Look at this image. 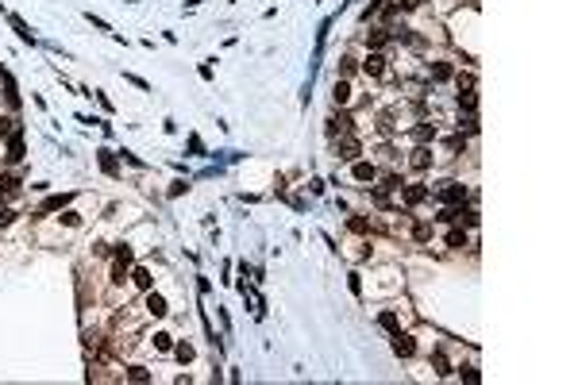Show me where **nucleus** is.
<instances>
[{
    "instance_id": "f257e3e1",
    "label": "nucleus",
    "mask_w": 578,
    "mask_h": 385,
    "mask_svg": "<svg viewBox=\"0 0 578 385\" xmlns=\"http://www.w3.org/2000/svg\"><path fill=\"white\" fill-rule=\"evenodd\" d=\"M462 196H466V189H462L459 181H443V185H439V200L455 204V200H462Z\"/></svg>"
},
{
    "instance_id": "f03ea898",
    "label": "nucleus",
    "mask_w": 578,
    "mask_h": 385,
    "mask_svg": "<svg viewBox=\"0 0 578 385\" xmlns=\"http://www.w3.org/2000/svg\"><path fill=\"white\" fill-rule=\"evenodd\" d=\"M362 70H366V77H382L386 74V58L382 54H370V58L362 62Z\"/></svg>"
},
{
    "instance_id": "7ed1b4c3",
    "label": "nucleus",
    "mask_w": 578,
    "mask_h": 385,
    "mask_svg": "<svg viewBox=\"0 0 578 385\" xmlns=\"http://www.w3.org/2000/svg\"><path fill=\"white\" fill-rule=\"evenodd\" d=\"M146 312H150V316H166V312H170V308H166V296L146 293Z\"/></svg>"
},
{
    "instance_id": "20e7f679",
    "label": "nucleus",
    "mask_w": 578,
    "mask_h": 385,
    "mask_svg": "<svg viewBox=\"0 0 578 385\" xmlns=\"http://www.w3.org/2000/svg\"><path fill=\"white\" fill-rule=\"evenodd\" d=\"M339 158H343V162H355V158H359V143H355V139H343V143H339Z\"/></svg>"
},
{
    "instance_id": "39448f33",
    "label": "nucleus",
    "mask_w": 578,
    "mask_h": 385,
    "mask_svg": "<svg viewBox=\"0 0 578 385\" xmlns=\"http://www.w3.org/2000/svg\"><path fill=\"white\" fill-rule=\"evenodd\" d=\"M393 351H397V355H405V358H409V355H413V351H417V347H413V339H409V335H401V331H397V335H393Z\"/></svg>"
},
{
    "instance_id": "423d86ee",
    "label": "nucleus",
    "mask_w": 578,
    "mask_h": 385,
    "mask_svg": "<svg viewBox=\"0 0 578 385\" xmlns=\"http://www.w3.org/2000/svg\"><path fill=\"white\" fill-rule=\"evenodd\" d=\"M413 166H417V170H428V166H432V150L417 147V150H413Z\"/></svg>"
},
{
    "instance_id": "0eeeda50",
    "label": "nucleus",
    "mask_w": 578,
    "mask_h": 385,
    "mask_svg": "<svg viewBox=\"0 0 578 385\" xmlns=\"http://www.w3.org/2000/svg\"><path fill=\"white\" fill-rule=\"evenodd\" d=\"M335 131H351V116H332L328 119V135H335Z\"/></svg>"
},
{
    "instance_id": "6e6552de",
    "label": "nucleus",
    "mask_w": 578,
    "mask_h": 385,
    "mask_svg": "<svg viewBox=\"0 0 578 385\" xmlns=\"http://www.w3.org/2000/svg\"><path fill=\"white\" fill-rule=\"evenodd\" d=\"M424 196H428V189H420V185H413V189H405V200H409V204H420Z\"/></svg>"
},
{
    "instance_id": "1a4fd4ad",
    "label": "nucleus",
    "mask_w": 578,
    "mask_h": 385,
    "mask_svg": "<svg viewBox=\"0 0 578 385\" xmlns=\"http://www.w3.org/2000/svg\"><path fill=\"white\" fill-rule=\"evenodd\" d=\"M351 100V85L347 81H335V104H347Z\"/></svg>"
},
{
    "instance_id": "9d476101",
    "label": "nucleus",
    "mask_w": 578,
    "mask_h": 385,
    "mask_svg": "<svg viewBox=\"0 0 578 385\" xmlns=\"http://www.w3.org/2000/svg\"><path fill=\"white\" fill-rule=\"evenodd\" d=\"M386 39H390V31H370V35H366V43L374 46V50H378V46H386Z\"/></svg>"
},
{
    "instance_id": "9b49d317",
    "label": "nucleus",
    "mask_w": 578,
    "mask_h": 385,
    "mask_svg": "<svg viewBox=\"0 0 578 385\" xmlns=\"http://www.w3.org/2000/svg\"><path fill=\"white\" fill-rule=\"evenodd\" d=\"M432 77H435V81H447V77H451V66H447V62H435V66H432Z\"/></svg>"
},
{
    "instance_id": "f8f14e48",
    "label": "nucleus",
    "mask_w": 578,
    "mask_h": 385,
    "mask_svg": "<svg viewBox=\"0 0 578 385\" xmlns=\"http://www.w3.org/2000/svg\"><path fill=\"white\" fill-rule=\"evenodd\" d=\"M355 178H359V181H374V166L359 162V166H355Z\"/></svg>"
},
{
    "instance_id": "ddd939ff",
    "label": "nucleus",
    "mask_w": 578,
    "mask_h": 385,
    "mask_svg": "<svg viewBox=\"0 0 578 385\" xmlns=\"http://www.w3.org/2000/svg\"><path fill=\"white\" fill-rule=\"evenodd\" d=\"M135 285H139V289H150V270H143V266L135 270Z\"/></svg>"
},
{
    "instance_id": "4468645a",
    "label": "nucleus",
    "mask_w": 578,
    "mask_h": 385,
    "mask_svg": "<svg viewBox=\"0 0 578 385\" xmlns=\"http://www.w3.org/2000/svg\"><path fill=\"white\" fill-rule=\"evenodd\" d=\"M128 378H131V382H150V374H146L143 366H131V370H128Z\"/></svg>"
},
{
    "instance_id": "2eb2a0df",
    "label": "nucleus",
    "mask_w": 578,
    "mask_h": 385,
    "mask_svg": "<svg viewBox=\"0 0 578 385\" xmlns=\"http://www.w3.org/2000/svg\"><path fill=\"white\" fill-rule=\"evenodd\" d=\"M66 200H70V196H50V200H46V204H43V212H54V208H62V204H66Z\"/></svg>"
},
{
    "instance_id": "dca6fc26",
    "label": "nucleus",
    "mask_w": 578,
    "mask_h": 385,
    "mask_svg": "<svg viewBox=\"0 0 578 385\" xmlns=\"http://www.w3.org/2000/svg\"><path fill=\"white\" fill-rule=\"evenodd\" d=\"M413 135H417L420 143H424V139H435V127H428V123H424V127H417V131H413Z\"/></svg>"
},
{
    "instance_id": "f3484780",
    "label": "nucleus",
    "mask_w": 578,
    "mask_h": 385,
    "mask_svg": "<svg viewBox=\"0 0 578 385\" xmlns=\"http://www.w3.org/2000/svg\"><path fill=\"white\" fill-rule=\"evenodd\" d=\"M447 243H451V247H462V243H466V231H451Z\"/></svg>"
},
{
    "instance_id": "a211bd4d",
    "label": "nucleus",
    "mask_w": 578,
    "mask_h": 385,
    "mask_svg": "<svg viewBox=\"0 0 578 385\" xmlns=\"http://www.w3.org/2000/svg\"><path fill=\"white\" fill-rule=\"evenodd\" d=\"M177 358H181V362H189V358H193V347H189V343H181V347H177Z\"/></svg>"
},
{
    "instance_id": "6ab92c4d",
    "label": "nucleus",
    "mask_w": 578,
    "mask_h": 385,
    "mask_svg": "<svg viewBox=\"0 0 578 385\" xmlns=\"http://www.w3.org/2000/svg\"><path fill=\"white\" fill-rule=\"evenodd\" d=\"M366 227H370V223L362 220V216H355V220H351V231H366Z\"/></svg>"
},
{
    "instance_id": "aec40b11",
    "label": "nucleus",
    "mask_w": 578,
    "mask_h": 385,
    "mask_svg": "<svg viewBox=\"0 0 578 385\" xmlns=\"http://www.w3.org/2000/svg\"><path fill=\"white\" fill-rule=\"evenodd\" d=\"M154 347L158 351H170V335H154Z\"/></svg>"
},
{
    "instance_id": "412c9836",
    "label": "nucleus",
    "mask_w": 578,
    "mask_h": 385,
    "mask_svg": "<svg viewBox=\"0 0 578 385\" xmlns=\"http://www.w3.org/2000/svg\"><path fill=\"white\" fill-rule=\"evenodd\" d=\"M8 123H12V119H4V116H0V135H8Z\"/></svg>"
},
{
    "instance_id": "4be33fe9",
    "label": "nucleus",
    "mask_w": 578,
    "mask_h": 385,
    "mask_svg": "<svg viewBox=\"0 0 578 385\" xmlns=\"http://www.w3.org/2000/svg\"><path fill=\"white\" fill-rule=\"evenodd\" d=\"M401 8H417V0H401Z\"/></svg>"
}]
</instances>
